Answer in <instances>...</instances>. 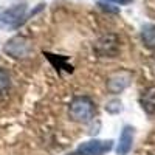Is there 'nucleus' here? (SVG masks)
Masks as SVG:
<instances>
[{"instance_id":"nucleus-10","label":"nucleus","mask_w":155,"mask_h":155,"mask_svg":"<svg viewBox=\"0 0 155 155\" xmlns=\"http://www.w3.org/2000/svg\"><path fill=\"white\" fill-rule=\"evenodd\" d=\"M9 85H11V78H9L8 71L3 70V68H0V95L5 93L6 90L9 88Z\"/></svg>"},{"instance_id":"nucleus-4","label":"nucleus","mask_w":155,"mask_h":155,"mask_svg":"<svg viewBox=\"0 0 155 155\" xmlns=\"http://www.w3.org/2000/svg\"><path fill=\"white\" fill-rule=\"evenodd\" d=\"M113 147L112 140H90L79 144L70 155H104Z\"/></svg>"},{"instance_id":"nucleus-11","label":"nucleus","mask_w":155,"mask_h":155,"mask_svg":"<svg viewBox=\"0 0 155 155\" xmlns=\"http://www.w3.org/2000/svg\"><path fill=\"white\" fill-rule=\"evenodd\" d=\"M106 110L109 112V113H120L121 110H123V102L120 101V99H112V101H109L107 104H106Z\"/></svg>"},{"instance_id":"nucleus-2","label":"nucleus","mask_w":155,"mask_h":155,"mask_svg":"<svg viewBox=\"0 0 155 155\" xmlns=\"http://www.w3.org/2000/svg\"><path fill=\"white\" fill-rule=\"evenodd\" d=\"M3 51L14 59H27L33 54V42L25 36H14L5 44Z\"/></svg>"},{"instance_id":"nucleus-1","label":"nucleus","mask_w":155,"mask_h":155,"mask_svg":"<svg viewBox=\"0 0 155 155\" xmlns=\"http://www.w3.org/2000/svg\"><path fill=\"white\" fill-rule=\"evenodd\" d=\"M68 113L70 118L76 123H88L96 113V106L88 96H76L70 102Z\"/></svg>"},{"instance_id":"nucleus-9","label":"nucleus","mask_w":155,"mask_h":155,"mask_svg":"<svg viewBox=\"0 0 155 155\" xmlns=\"http://www.w3.org/2000/svg\"><path fill=\"white\" fill-rule=\"evenodd\" d=\"M141 41L143 44L150 48V50H155V25H146L141 31Z\"/></svg>"},{"instance_id":"nucleus-5","label":"nucleus","mask_w":155,"mask_h":155,"mask_svg":"<svg viewBox=\"0 0 155 155\" xmlns=\"http://www.w3.org/2000/svg\"><path fill=\"white\" fill-rule=\"evenodd\" d=\"M93 48L101 58H113L120 51V39L115 34H104L95 42Z\"/></svg>"},{"instance_id":"nucleus-12","label":"nucleus","mask_w":155,"mask_h":155,"mask_svg":"<svg viewBox=\"0 0 155 155\" xmlns=\"http://www.w3.org/2000/svg\"><path fill=\"white\" fill-rule=\"evenodd\" d=\"M107 2H113V3H118V5H127V3H130L132 0H107Z\"/></svg>"},{"instance_id":"nucleus-7","label":"nucleus","mask_w":155,"mask_h":155,"mask_svg":"<svg viewBox=\"0 0 155 155\" xmlns=\"http://www.w3.org/2000/svg\"><path fill=\"white\" fill-rule=\"evenodd\" d=\"M134 138H135V129L132 126H124L120 135L118 146H116V153L129 155V152L132 150V146H134Z\"/></svg>"},{"instance_id":"nucleus-8","label":"nucleus","mask_w":155,"mask_h":155,"mask_svg":"<svg viewBox=\"0 0 155 155\" xmlns=\"http://www.w3.org/2000/svg\"><path fill=\"white\" fill-rule=\"evenodd\" d=\"M140 104L149 115H155V85L147 87L140 96Z\"/></svg>"},{"instance_id":"nucleus-6","label":"nucleus","mask_w":155,"mask_h":155,"mask_svg":"<svg viewBox=\"0 0 155 155\" xmlns=\"http://www.w3.org/2000/svg\"><path fill=\"white\" fill-rule=\"evenodd\" d=\"M25 12H27V6L23 3L14 5L8 8L6 11H3V14L0 16V20H2L3 25H8V27H16L22 22V19L25 17Z\"/></svg>"},{"instance_id":"nucleus-3","label":"nucleus","mask_w":155,"mask_h":155,"mask_svg":"<svg viewBox=\"0 0 155 155\" xmlns=\"http://www.w3.org/2000/svg\"><path fill=\"white\" fill-rule=\"evenodd\" d=\"M134 79V74L132 71L129 70H116L113 73H110L107 76V81H106V87L112 95H118L123 93L124 90L132 84Z\"/></svg>"}]
</instances>
